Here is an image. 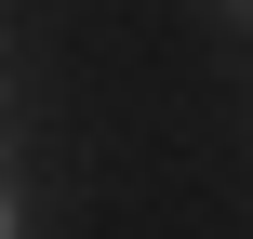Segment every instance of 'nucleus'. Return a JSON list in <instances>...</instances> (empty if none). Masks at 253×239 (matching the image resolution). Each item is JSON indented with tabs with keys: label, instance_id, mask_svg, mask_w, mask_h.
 Returning <instances> with one entry per match:
<instances>
[{
	"label": "nucleus",
	"instance_id": "nucleus-1",
	"mask_svg": "<svg viewBox=\"0 0 253 239\" xmlns=\"http://www.w3.org/2000/svg\"><path fill=\"white\" fill-rule=\"evenodd\" d=\"M0 239H27V200H13V186H0Z\"/></svg>",
	"mask_w": 253,
	"mask_h": 239
},
{
	"label": "nucleus",
	"instance_id": "nucleus-2",
	"mask_svg": "<svg viewBox=\"0 0 253 239\" xmlns=\"http://www.w3.org/2000/svg\"><path fill=\"white\" fill-rule=\"evenodd\" d=\"M227 13H253V0H227Z\"/></svg>",
	"mask_w": 253,
	"mask_h": 239
}]
</instances>
